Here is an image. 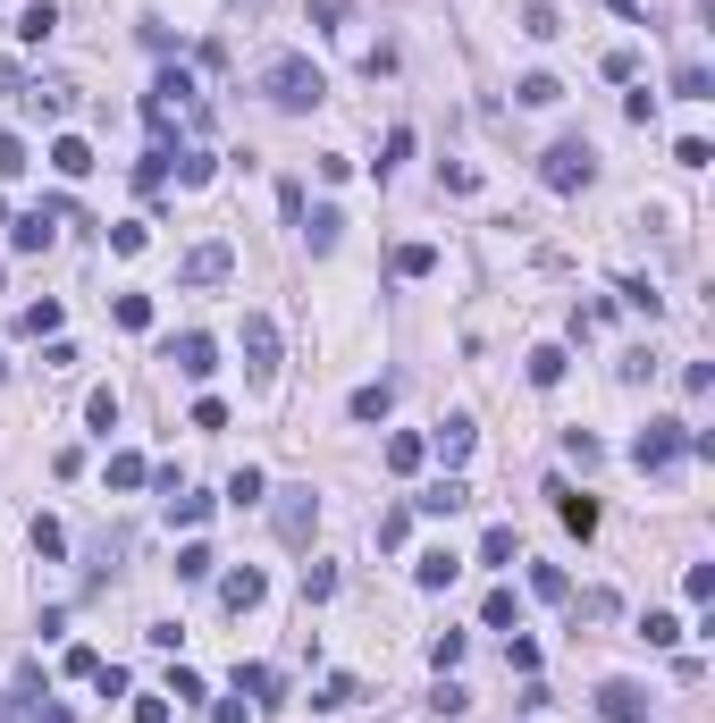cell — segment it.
<instances>
[{"mask_svg":"<svg viewBox=\"0 0 715 723\" xmlns=\"http://www.w3.org/2000/svg\"><path fill=\"white\" fill-rule=\"evenodd\" d=\"M261 94H269V110H287V119H312L328 101V76L303 60V51H278V60L261 67Z\"/></svg>","mask_w":715,"mask_h":723,"instance_id":"obj_1","label":"cell"},{"mask_svg":"<svg viewBox=\"0 0 715 723\" xmlns=\"http://www.w3.org/2000/svg\"><path fill=\"white\" fill-rule=\"evenodd\" d=\"M539 186H548V194H581V186H598V152H589L581 135L548 144V152H539Z\"/></svg>","mask_w":715,"mask_h":723,"instance_id":"obj_2","label":"cell"},{"mask_svg":"<svg viewBox=\"0 0 715 723\" xmlns=\"http://www.w3.org/2000/svg\"><path fill=\"white\" fill-rule=\"evenodd\" d=\"M682 454H690V421H649V429L631 438V463H640V472H674Z\"/></svg>","mask_w":715,"mask_h":723,"instance_id":"obj_3","label":"cell"},{"mask_svg":"<svg viewBox=\"0 0 715 723\" xmlns=\"http://www.w3.org/2000/svg\"><path fill=\"white\" fill-rule=\"evenodd\" d=\"M269 522H278V538H287V547H303V538L321 531V497H312V488H269Z\"/></svg>","mask_w":715,"mask_h":723,"instance_id":"obj_4","label":"cell"},{"mask_svg":"<svg viewBox=\"0 0 715 723\" xmlns=\"http://www.w3.org/2000/svg\"><path fill=\"white\" fill-rule=\"evenodd\" d=\"M60 220H67V202H60V194H51V202H34V211H17V220H9V252H42Z\"/></svg>","mask_w":715,"mask_h":723,"instance_id":"obj_5","label":"cell"},{"mask_svg":"<svg viewBox=\"0 0 715 723\" xmlns=\"http://www.w3.org/2000/svg\"><path fill=\"white\" fill-rule=\"evenodd\" d=\"M177 278H186V286H228V278H236V245H219V236H211V245H195L186 261H177Z\"/></svg>","mask_w":715,"mask_h":723,"instance_id":"obj_6","label":"cell"},{"mask_svg":"<svg viewBox=\"0 0 715 723\" xmlns=\"http://www.w3.org/2000/svg\"><path fill=\"white\" fill-rule=\"evenodd\" d=\"M649 707L656 698L640 690V682H606V690H598V723H649Z\"/></svg>","mask_w":715,"mask_h":723,"instance_id":"obj_7","label":"cell"},{"mask_svg":"<svg viewBox=\"0 0 715 723\" xmlns=\"http://www.w3.org/2000/svg\"><path fill=\"white\" fill-rule=\"evenodd\" d=\"M244 371H253V378H269V371H278V320H269V312H253V320H244Z\"/></svg>","mask_w":715,"mask_h":723,"instance_id":"obj_8","label":"cell"},{"mask_svg":"<svg viewBox=\"0 0 715 723\" xmlns=\"http://www.w3.org/2000/svg\"><path fill=\"white\" fill-rule=\"evenodd\" d=\"M472 438H480V429H472V421H463V412H447V421H438V429H429V454H438V463H447V472H463V454H472Z\"/></svg>","mask_w":715,"mask_h":723,"instance_id":"obj_9","label":"cell"},{"mask_svg":"<svg viewBox=\"0 0 715 723\" xmlns=\"http://www.w3.org/2000/svg\"><path fill=\"white\" fill-rule=\"evenodd\" d=\"M168 362H177L186 378H211V371H219V346H211L202 328H186V337H168Z\"/></svg>","mask_w":715,"mask_h":723,"instance_id":"obj_10","label":"cell"},{"mask_svg":"<svg viewBox=\"0 0 715 723\" xmlns=\"http://www.w3.org/2000/svg\"><path fill=\"white\" fill-rule=\"evenodd\" d=\"M463 504H472V479L447 472V479H429L422 497H413V513H438V522H447V513H463Z\"/></svg>","mask_w":715,"mask_h":723,"instance_id":"obj_11","label":"cell"},{"mask_svg":"<svg viewBox=\"0 0 715 723\" xmlns=\"http://www.w3.org/2000/svg\"><path fill=\"white\" fill-rule=\"evenodd\" d=\"M455 572H463L455 547H429V556H413V589H429V598H438V589H455Z\"/></svg>","mask_w":715,"mask_h":723,"instance_id":"obj_12","label":"cell"},{"mask_svg":"<svg viewBox=\"0 0 715 723\" xmlns=\"http://www.w3.org/2000/svg\"><path fill=\"white\" fill-rule=\"evenodd\" d=\"M261 598H269V581H261L253 564H244V572H228V581H219V606H228V614H253Z\"/></svg>","mask_w":715,"mask_h":723,"instance_id":"obj_13","label":"cell"},{"mask_svg":"<svg viewBox=\"0 0 715 723\" xmlns=\"http://www.w3.org/2000/svg\"><path fill=\"white\" fill-rule=\"evenodd\" d=\"M548 497H555V513H564V531H573V538H589V531H598V497H573L564 479H555Z\"/></svg>","mask_w":715,"mask_h":723,"instance_id":"obj_14","label":"cell"},{"mask_svg":"<svg viewBox=\"0 0 715 723\" xmlns=\"http://www.w3.org/2000/svg\"><path fill=\"white\" fill-rule=\"evenodd\" d=\"M236 698L244 707H278V673L269 664H236Z\"/></svg>","mask_w":715,"mask_h":723,"instance_id":"obj_15","label":"cell"},{"mask_svg":"<svg viewBox=\"0 0 715 723\" xmlns=\"http://www.w3.org/2000/svg\"><path fill=\"white\" fill-rule=\"evenodd\" d=\"M388 404H396V378H371V387H354V396H346V412H354V421H388Z\"/></svg>","mask_w":715,"mask_h":723,"instance_id":"obj_16","label":"cell"},{"mask_svg":"<svg viewBox=\"0 0 715 723\" xmlns=\"http://www.w3.org/2000/svg\"><path fill=\"white\" fill-rule=\"evenodd\" d=\"M422 463H429V438H413V429H396V438H388V472H396V479H413Z\"/></svg>","mask_w":715,"mask_h":723,"instance_id":"obj_17","label":"cell"},{"mask_svg":"<svg viewBox=\"0 0 715 723\" xmlns=\"http://www.w3.org/2000/svg\"><path fill=\"white\" fill-rule=\"evenodd\" d=\"M51 34H60V9L51 0H26L17 9V42H51Z\"/></svg>","mask_w":715,"mask_h":723,"instance_id":"obj_18","label":"cell"},{"mask_svg":"<svg viewBox=\"0 0 715 723\" xmlns=\"http://www.w3.org/2000/svg\"><path fill=\"white\" fill-rule=\"evenodd\" d=\"M51 169H60V177H93V144H85V135H60V144H51Z\"/></svg>","mask_w":715,"mask_h":723,"instance_id":"obj_19","label":"cell"},{"mask_svg":"<svg viewBox=\"0 0 715 723\" xmlns=\"http://www.w3.org/2000/svg\"><path fill=\"white\" fill-rule=\"evenodd\" d=\"M514 101H522V110H555V101H564V85H555L548 67H530V76L514 85Z\"/></svg>","mask_w":715,"mask_h":723,"instance_id":"obj_20","label":"cell"},{"mask_svg":"<svg viewBox=\"0 0 715 723\" xmlns=\"http://www.w3.org/2000/svg\"><path fill=\"white\" fill-rule=\"evenodd\" d=\"M85 429H93V438L118 429V387H93V396H85Z\"/></svg>","mask_w":715,"mask_h":723,"instance_id":"obj_21","label":"cell"},{"mask_svg":"<svg viewBox=\"0 0 715 723\" xmlns=\"http://www.w3.org/2000/svg\"><path fill=\"white\" fill-rule=\"evenodd\" d=\"M60 303H51V295H42V303H26V312H17V337H60Z\"/></svg>","mask_w":715,"mask_h":723,"instance_id":"obj_22","label":"cell"},{"mask_svg":"<svg viewBox=\"0 0 715 723\" xmlns=\"http://www.w3.org/2000/svg\"><path fill=\"white\" fill-rule=\"evenodd\" d=\"M564 371H573V353H564V346H539V353H530V387H564Z\"/></svg>","mask_w":715,"mask_h":723,"instance_id":"obj_23","label":"cell"},{"mask_svg":"<svg viewBox=\"0 0 715 723\" xmlns=\"http://www.w3.org/2000/svg\"><path fill=\"white\" fill-rule=\"evenodd\" d=\"M354 698H362V682H354V673H328L321 690H312V707H321V715H337V707H354Z\"/></svg>","mask_w":715,"mask_h":723,"instance_id":"obj_24","label":"cell"},{"mask_svg":"<svg viewBox=\"0 0 715 723\" xmlns=\"http://www.w3.org/2000/svg\"><path fill=\"white\" fill-rule=\"evenodd\" d=\"M674 101H715V76L699 60H682V67H674Z\"/></svg>","mask_w":715,"mask_h":723,"instance_id":"obj_25","label":"cell"},{"mask_svg":"<svg viewBox=\"0 0 715 723\" xmlns=\"http://www.w3.org/2000/svg\"><path fill=\"white\" fill-rule=\"evenodd\" d=\"M211 504H219V497H202V488H177V497H168V522H186V531H195V522H211Z\"/></svg>","mask_w":715,"mask_h":723,"instance_id":"obj_26","label":"cell"},{"mask_svg":"<svg viewBox=\"0 0 715 723\" xmlns=\"http://www.w3.org/2000/svg\"><path fill=\"white\" fill-rule=\"evenodd\" d=\"M530 598H548V606H564V598H573L564 564H530Z\"/></svg>","mask_w":715,"mask_h":723,"instance_id":"obj_27","label":"cell"},{"mask_svg":"<svg viewBox=\"0 0 715 723\" xmlns=\"http://www.w3.org/2000/svg\"><path fill=\"white\" fill-rule=\"evenodd\" d=\"M168 160H177V152H168V144H152V152L135 160V186H143V194H161V186H168Z\"/></svg>","mask_w":715,"mask_h":723,"instance_id":"obj_28","label":"cell"},{"mask_svg":"<svg viewBox=\"0 0 715 723\" xmlns=\"http://www.w3.org/2000/svg\"><path fill=\"white\" fill-rule=\"evenodd\" d=\"M303 236H312V252H337L346 220H337V211H303Z\"/></svg>","mask_w":715,"mask_h":723,"instance_id":"obj_29","label":"cell"},{"mask_svg":"<svg viewBox=\"0 0 715 723\" xmlns=\"http://www.w3.org/2000/svg\"><path fill=\"white\" fill-rule=\"evenodd\" d=\"M480 623H488V631H505V623L522 631V598H514V589H488V606H480Z\"/></svg>","mask_w":715,"mask_h":723,"instance_id":"obj_30","label":"cell"},{"mask_svg":"<svg viewBox=\"0 0 715 723\" xmlns=\"http://www.w3.org/2000/svg\"><path fill=\"white\" fill-rule=\"evenodd\" d=\"M34 556H42V564H60V556H67V531L51 522V513H34Z\"/></svg>","mask_w":715,"mask_h":723,"instance_id":"obj_31","label":"cell"},{"mask_svg":"<svg viewBox=\"0 0 715 723\" xmlns=\"http://www.w3.org/2000/svg\"><path fill=\"white\" fill-rule=\"evenodd\" d=\"M168 169H177V186H211V177H219V160H211V152H177Z\"/></svg>","mask_w":715,"mask_h":723,"instance_id":"obj_32","label":"cell"},{"mask_svg":"<svg viewBox=\"0 0 715 723\" xmlns=\"http://www.w3.org/2000/svg\"><path fill=\"white\" fill-rule=\"evenodd\" d=\"M522 34H530V42H555V34H564V17H555L548 0H530V9H522Z\"/></svg>","mask_w":715,"mask_h":723,"instance_id":"obj_33","label":"cell"},{"mask_svg":"<svg viewBox=\"0 0 715 723\" xmlns=\"http://www.w3.org/2000/svg\"><path fill=\"white\" fill-rule=\"evenodd\" d=\"M438 270V245H396V278H429Z\"/></svg>","mask_w":715,"mask_h":723,"instance_id":"obj_34","label":"cell"},{"mask_svg":"<svg viewBox=\"0 0 715 723\" xmlns=\"http://www.w3.org/2000/svg\"><path fill=\"white\" fill-rule=\"evenodd\" d=\"M143 479H152V463H143V454H110V488H118V497H127V488H143Z\"/></svg>","mask_w":715,"mask_h":723,"instance_id":"obj_35","label":"cell"},{"mask_svg":"<svg viewBox=\"0 0 715 723\" xmlns=\"http://www.w3.org/2000/svg\"><path fill=\"white\" fill-rule=\"evenodd\" d=\"M472 707V690H463L455 673H438V690H429V715H463Z\"/></svg>","mask_w":715,"mask_h":723,"instance_id":"obj_36","label":"cell"},{"mask_svg":"<svg viewBox=\"0 0 715 723\" xmlns=\"http://www.w3.org/2000/svg\"><path fill=\"white\" fill-rule=\"evenodd\" d=\"M261 497H269V479H261L253 463H244V472L228 479V504H236V513H244V504H261Z\"/></svg>","mask_w":715,"mask_h":723,"instance_id":"obj_37","label":"cell"},{"mask_svg":"<svg viewBox=\"0 0 715 723\" xmlns=\"http://www.w3.org/2000/svg\"><path fill=\"white\" fill-rule=\"evenodd\" d=\"M480 564H514V531H505V522L480 531Z\"/></svg>","mask_w":715,"mask_h":723,"instance_id":"obj_38","label":"cell"},{"mask_svg":"<svg viewBox=\"0 0 715 723\" xmlns=\"http://www.w3.org/2000/svg\"><path fill=\"white\" fill-rule=\"evenodd\" d=\"M463 648H472L463 631H438V639H429V664H438V673H455V664H463Z\"/></svg>","mask_w":715,"mask_h":723,"instance_id":"obj_39","label":"cell"},{"mask_svg":"<svg viewBox=\"0 0 715 723\" xmlns=\"http://www.w3.org/2000/svg\"><path fill=\"white\" fill-rule=\"evenodd\" d=\"M404 160H413V126H388V144H379V177L404 169Z\"/></svg>","mask_w":715,"mask_h":723,"instance_id":"obj_40","label":"cell"},{"mask_svg":"<svg viewBox=\"0 0 715 723\" xmlns=\"http://www.w3.org/2000/svg\"><path fill=\"white\" fill-rule=\"evenodd\" d=\"M615 295H623V303H631V312H649V320H656V312H665V295H656V286H649V278H623V286H615Z\"/></svg>","mask_w":715,"mask_h":723,"instance_id":"obj_41","label":"cell"},{"mask_svg":"<svg viewBox=\"0 0 715 723\" xmlns=\"http://www.w3.org/2000/svg\"><path fill=\"white\" fill-rule=\"evenodd\" d=\"M211 564H219V556H211L202 538H195V547H177V581H211Z\"/></svg>","mask_w":715,"mask_h":723,"instance_id":"obj_42","label":"cell"},{"mask_svg":"<svg viewBox=\"0 0 715 723\" xmlns=\"http://www.w3.org/2000/svg\"><path fill=\"white\" fill-rule=\"evenodd\" d=\"M337 598V564H303V606Z\"/></svg>","mask_w":715,"mask_h":723,"instance_id":"obj_43","label":"cell"},{"mask_svg":"<svg viewBox=\"0 0 715 723\" xmlns=\"http://www.w3.org/2000/svg\"><path fill=\"white\" fill-rule=\"evenodd\" d=\"M674 169H715V144L707 135H682V144H674Z\"/></svg>","mask_w":715,"mask_h":723,"instance_id":"obj_44","label":"cell"},{"mask_svg":"<svg viewBox=\"0 0 715 723\" xmlns=\"http://www.w3.org/2000/svg\"><path fill=\"white\" fill-rule=\"evenodd\" d=\"M34 152H26V135H0V177H26Z\"/></svg>","mask_w":715,"mask_h":723,"instance_id":"obj_45","label":"cell"},{"mask_svg":"<svg viewBox=\"0 0 715 723\" xmlns=\"http://www.w3.org/2000/svg\"><path fill=\"white\" fill-rule=\"evenodd\" d=\"M110 312H118V328H152V295H118Z\"/></svg>","mask_w":715,"mask_h":723,"instance_id":"obj_46","label":"cell"},{"mask_svg":"<svg viewBox=\"0 0 715 723\" xmlns=\"http://www.w3.org/2000/svg\"><path fill=\"white\" fill-rule=\"evenodd\" d=\"M682 598H690V606L715 598V564H690V572H682Z\"/></svg>","mask_w":715,"mask_h":723,"instance_id":"obj_47","label":"cell"},{"mask_svg":"<svg viewBox=\"0 0 715 723\" xmlns=\"http://www.w3.org/2000/svg\"><path fill=\"white\" fill-rule=\"evenodd\" d=\"M135 723H177L168 715V690H135Z\"/></svg>","mask_w":715,"mask_h":723,"instance_id":"obj_48","label":"cell"},{"mask_svg":"<svg viewBox=\"0 0 715 723\" xmlns=\"http://www.w3.org/2000/svg\"><path fill=\"white\" fill-rule=\"evenodd\" d=\"M60 673H67V682H93V673H101V657H93V648H67V657H60Z\"/></svg>","mask_w":715,"mask_h":723,"instance_id":"obj_49","label":"cell"},{"mask_svg":"<svg viewBox=\"0 0 715 723\" xmlns=\"http://www.w3.org/2000/svg\"><path fill=\"white\" fill-rule=\"evenodd\" d=\"M564 454H573V463H581V472H589V463H598V454H606V446L589 438V429H564Z\"/></svg>","mask_w":715,"mask_h":723,"instance_id":"obj_50","label":"cell"},{"mask_svg":"<svg viewBox=\"0 0 715 723\" xmlns=\"http://www.w3.org/2000/svg\"><path fill=\"white\" fill-rule=\"evenodd\" d=\"M640 639H649V648H674V639H682V623H674V614H649V623H640Z\"/></svg>","mask_w":715,"mask_h":723,"instance_id":"obj_51","label":"cell"},{"mask_svg":"<svg viewBox=\"0 0 715 723\" xmlns=\"http://www.w3.org/2000/svg\"><path fill=\"white\" fill-rule=\"evenodd\" d=\"M17 707H26L34 723H76V715H67V707H60V698H51V690H42V698H17Z\"/></svg>","mask_w":715,"mask_h":723,"instance_id":"obj_52","label":"cell"},{"mask_svg":"<svg viewBox=\"0 0 715 723\" xmlns=\"http://www.w3.org/2000/svg\"><path fill=\"white\" fill-rule=\"evenodd\" d=\"M143 245H152V236H143V220H118V227H110V252H143Z\"/></svg>","mask_w":715,"mask_h":723,"instance_id":"obj_53","label":"cell"},{"mask_svg":"<svg viewBox=\"0 0 715 723\" xmlns=\"http://www.w3.org/2000/svg\"><path fill=\"white\" fill-rule=\"evenodd\" d=\"M404 531H413V513L396 504V513H379V547H404Z\"/></svg>","mask_w":715,"mask_h":723,"instance_id":"obj_54","label":"cell"},{"mask_svg":"<svg viewBox=\"0 0 715 723\" xmlns=\"http://www.w3.org/2000/svg\"><path fill=\"white\" fill-rule=\"evenodd\" d=\"M312 26H346V0H312Z\"/></svg>","mask_w":715,"mask_h":723,"instance_id":"obj_55","label":"cell"},{"mask_svg":"<svg viewBox=\"0 0 715 723\" xmlns=\"http://www.w3.org/2000/svg\"><path fill=\"white\" fill-rule=\"evenodd\" d=\"M0 94H17V101H26V67H17V60H0Z\"/></svg>","mask_w":715,"mask_h":723,"instance_id":"obj_56","label":"cell"},{"mask_svg":"<svg viewBox=\"0 0 715 723\" xmlns=\"http://www.w3.org/2000/svg\"><path fill=\"white\" fill-rule=\"evenodd\" d=\"M244 715H253L244 698H219V707H211V723H244Z\"/></svg>","mask_w":715,"mask_h":723,"instance_id":"obj_57","label":"cell"},{"mask_svg":"<svg viewBox=\"0 0 715 723\" xmlns=\"http://www.w3.org/2000/svg\"><path fill=\"white\" fill-rule=\"evenodd\" d=\"M606 9H615L623 26H640V0H606Z\"/></svg>","mask_w":715,"mask_h":723,"instance_id":"obj_58","label":"cell"},{"mask_svg":"<svg viewBox=\"0 0 715 723\" xmlns=\"http://www.w3.org/2000/svg\"><path fill=\"white\" fill-rule=\"evenodd\" d=\"M0 723H17V698H0Z\"/></svg>","mask_w":715,"mask_h":723,"instance_id":"obj_59","label":"cell"},{"mask_svg":"<svg viewBox=\"0 0 715 723\" xmlns=\"http://www.w3.org/2000/svg\"><path fill=\"white\" fill-rule=\"evenodd\" d=\"M244 9H261V0H244Z\"/></svg>","mask_w":715,"mask_h":723,"instance_id":"obj_60","label":"cell"},{"mask_svg":"<svg viewBox=\"0 0 715 723\" xmlns=\"http://www.w3.org/2000/svg\"><path fill=\"white\" fill-rule=\"evenodd\" d=\"M0 371H9V362H0Z\"/></svg>","mask_w":715,"mask_h":723,"instance_id":"obj_61","label":"cell"}]
</instances>
